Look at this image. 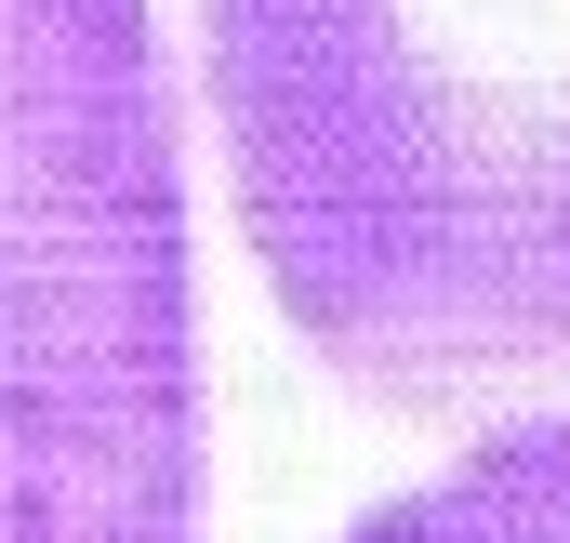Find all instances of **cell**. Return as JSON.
Returning a JSON list of instances; mask_svg holds the SVG:
<instances>
[{
    "mask_svg": "<svg viewBox=\"0 0 570 543\" xmlns=\"http://www.w3.org/2000/svg\"><path fill=\"white\" fill-rule=\"evenodd\" d=\"M0 543H213L199 253L146 0H0Z\"/></svg>",
    "mask_w": 570,
    "mask_h": 543,
    "instance_id": "7a4b0ae2",
    "label": "cell"
},
{
    "mask_svg": "<svg viewBox=\"0 0 570 543\" xmlns=\"http://www.w3.org/2000/svg\"><path fill=\"white\" fill-rule=\"evenodd\" d=\"M345 543H570V411L478 424L425 491H385Z\"/></svg>",
    "mask_w": 570,
    "mask_h": 543,
    "instance_id": "3957f363",
    "label": "cell"
},
{
    "mask_svg": "<svg viewBox=\"0 0 570 543\" xmlns=\"http://www.w3.org/2000/svg\"><path fill=\"white\" fill-rule=\"evenodd\" d=\"M226 213L399 424L570 411V0H199Z\"/></svg>",
    "mask_w": 570,
    "mask_h": 543,
    "instance_id": "6da1fadb",
    "label": "cell"
}]
</instances>
